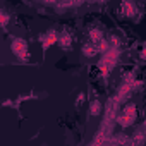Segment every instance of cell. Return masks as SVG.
Masks as SVG:
<instances>
[{"label":"cell","instance_id":"cell-7","mask_svg":"<svg viewBox=\"0 0 146 146\" xmlns=\"http://www.w3.org/2000/svg\"><path fill=\"white\" fill-rule=\"evenodd\" d=\"M90 41H93V43H100V41H103V33H102V29H96V28H93L91 31H90Z\"/></svg>","mask_w":146,"mask_h":146},{"label":"cell","instance_id":"cell-9","mask_svg":"<svg viewBox=\"0 0 146 146\" xmlns=\"http://www.w3.org/2000/svg\"><path fill=\"white\" fill-rule=\"evenodd\" d=\"M7 21H9L7 12H2V26H7Z\"/></svg>","mask_w":146,"mask_h":146},{"label":"cell","instance_id":"cell-3","mask_svg":"<svg viewBox=\"0 0 146 146\" xmlns=\"http://www.w3.org/2000/svg\"><path fill=\"white\" fill-rule=\"evenodd\" d=\"M120 9H122V14L125 17H134L137 14V7H136V4L132 2V0H122Z\"/></svg>","mask_w":146,"mask_h":146},{"label":"cell","instance_id":"cell-1","mask_svg":"<svg viewBox=\"0 0 146 146\" xmlns=\"http://www.w3.org/2000/svg\"><path fill=\"white\" fill-rule=\"evenodd\" d=\"M136 117H137L136 107H134V105H127V107H124L122 113L119 115V124H120L122 127H129V125L136 120Z\"/></svg>","mask_w":146,"mask_h":146},{"label":"cell","instance_id":"cell-10","mask_svg":"<svg viewBox=\"0 0 146 146\" xmlns=\"http://www.w3.org/2000/svg\"><path fill=\"white\" fill-rule=\"evenodd\" d=\"M81 102H84V93H81V95L78 96V103H81Z\"/></svg>","mask_w":146,"mask_h":146},{"label":"cell","instance_id":"cell-6","mask_svg":"<svg viewBox=\"0 0 146 146\" xmlns=\"http://www.w3.org/2000/svg\"><path fill=\"white\" fill-rule=\"evenodd\" d=\"M102 112H103L102 102H100V100H93V102L90 103V113H91L93 117H98V115H102Z\"/></svg>","mask_w":146,"mask_h":146},{"label":"cell","instance_id":"cell-5","mask_svg":"<svg viewBox=\"0 0 146 146\" xmlns=\"http://www.w3.org/2000/svg\"><path fill=\"white\" fill-rule=\"evenodd\" d=\"M98 52H100V50H98L96 43H93V41H91V43H86V45L83 46V55H84V57H90V58H91V57H95Z\"/></svg>","mask_w":146,"mask_h":146},{"label":"cell","instance_id":"cell-2","mask_svg":"<svg viewBox=\"0 0 146 146\" xmlns=\"http://www.w3.org/2000/svg\"><path fill=\"white\" fill-rule=\"evenodd\" d=\"M11 50H12V53L17 57V58H21V60H26L28 58V55H29V48H28V43L23 40V38H16L12 43H11Z\"/></svg>","mask_w":146,"mask_h":146},{"label":"cell","instance_id":"cell-8","mask_svg":"<svg viewBox=\"0 0 146 146\" xmlns=\"http://www.w3.org/2000/svg\"><path fill=\"white\" fill-rule=\"evenodd\" d=\"M57 43H58L62 48H69V46H70V43H72V40H70V35H69V33H62V35L58 36Z\"/></svg>","mask_w":146,"mask_h":146},{"label":"cell","instance_id":"cell-4","mask_svg":"<svg viewBox=\"0 0 146 146\" xmlns=\"http://www.w3.org/2000/svg\"><path fill=\"white\" fill-rule=\"evenodd\" d=\"M57 40H58V36H57V33H55L53 29H50L46 35H43V36L40 38V41H43V46H45V48H48L50 45L57 43Z\"/></svg>","mask_w":146,"mask_h":146}]
</instances>
